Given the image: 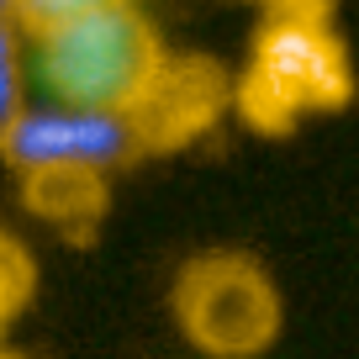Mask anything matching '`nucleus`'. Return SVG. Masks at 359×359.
Returning <instances> with one entry per match:
<instances>
[{
  "label": "nucleus",
  "mask_w": 359,
  "mask_h": 359,
  "mask_svg": "<svg viewBox=\"0 0 359 359\" xmlns=\"http://www.w3.org/2000/svg\"><path fill=\"white\" fill-rule=\"evenodd\" d=\"M37 74L64 106L127 111L164 64V37L137 0H101L32 32Z\"/></svg>",
  "instance_id": "obj_1"
},
{
  "label": "nucleus",
  "mask_w": 359,
  "mask_h": 359,
  "mask_svg": "<svg viewBox=\"0 0 359 359\" xmlns=\"http://www.w3.org/2000/svg\"><path fill=\"white\" fill-rule=\"evenodd\" d=\"M348 53L327 16L312 11H269L254 32L248 64L233 74V111L254 133L280 137L306 116L338 111L348 101Z\"/></svg>",
  "instance_id": "obj_2"
},
{
  "label": "nucleus",
  "mask_w": 359,
  "mask_h": 359,
  "mask_svg": "<svg viewBox=\"0 0 359 359\" xmlns=\"http://www.w3.org/2000/svg\"><path fill=\"white\" fill-rule=\"evenodd\" d=\"M175 323L212 359H254L280 338V291L264 264L233 248L196 254L175 275Z\"/></svg>",
  "instance_id": "obj_3"
},
{
  "label": "nucleus",
  "mask_w": 359,
  "mask_h": 359,
  "mask_svg": "<svg viewBox=\"0 0 359 359\" xmlns=\"http://www.w3.org/2000/svg\"><path fill=\"white\" fill-rule=\"evenodd\" d=\"M0 158L22 169H48V164H79V169H116L137 164L143 148L127 122V111H101V106H22L11 122L0 127Z\"/></svg>",
  "instance_id": "obj_4"
},
{
  "label": "nucleus",
  "mask_w": 359,
  "mask_h": 359,
  "mask_svg": "<svg viewBox=\"0 0 359 359\" xmlns=\"http://www.w3.org/2000/svg\"><path fill=\"white\" fill-rule=\"evenodd\" d=\"M222 111H233V74L206 53H164L148 90L127 106V122L148 158L196 143L222 122Z\"/></svg>",
  "instance_id": "obj_5"
},
{
  "label": "nucleus",
  "mask_w": 359,
  "mask_h": 359,
  "mask_svg": "<svg viewBox=\"0 0 359 359\" xmlns=\"http://www.w3.org/2000/svg\"><path fill=\"white\" fill-rule=\"evenodd\" d=\"M22 201L32 217L90 238V227L106 217V175L101 169H79V164L22 169Z\"/></svg>",
  "instance_id": "obj_6"
},
{
  "label": "nucleus",
  "mask_w": 359,
  "mask_h": 359,
  "mask_svg": "<svg viewBox=\"0 0 359 359\" xmlns=\"http://www.w3.org/2000/svg\"><path fill=\"white\" fill-rule=\"evenodd\" d=\"M32 291H37V259H32V248H27L16 233L0 227V333L27 312Z\"/></svg>",
  "instance_id": "obj_7"
},
{
  "label": "nucleus",
  "mask_w": 359,
  "mask_h": 359,
  "mask_svg": "<svg viewBox=\"0 0 359 359\" xmlns=\"http://www.w3.org/2000/svg\"><path fill=\"white\" fill-rule=\"evenodd\" d=\"M27 106V79H22V27L0 16V127Z\"/></svg>",
  "instance_id": "obj_8"
},
{
  "label": "nucleus",
  "mask_w": 359,
  "mask_h": 359,
  "mask_svg": "<svg viewBox=\"0 0 359 359\" xmlns=\"http://www.w3.org/2000/svg\"><path fill=\"white\" fill-rule=\"evenodd\" d=\"M85 6H101V0H11V22L32 37V32H43V27L64 22V16L85 11Z\"/></svg>",
  "instance_id": "obj_9"
},
{
  "label": "nucleus",
  "mask_w": 359,
  "mask_h": 359,
  "mask_svg": "<svg viewBox=\"0 0 359 359\" xmlns=\"http://www.w3.org/2000/svg\"><path fill=\"white\" fill-rule=\"evenodd\" d=\"M269 11H312V16H327L333 0H264Z\"/></svg>",
  "instance_id": "obj_10"
},
{
  "label": "nucleus",
  "mask_w": 359,
  "mask_h": 359,
  "mask_svg": "<svg viewBox=\"0 0 359 359\" xmlns=\"http://www.w3.org/2000/svg\"><path fill=\"white\" fill-rule=\"evenodd\" d=\"M0 16H11V0H0Z\"/></svg>",
  "instance_id": "obj_11"
},
{
  "label": "nucleus",
  "mask_w": 359,
  "mask_h": 359,
  "mask_svg": "<svg viewBox=\"0 0 359 359\" xmlns=\"http://www.w3.org/2000/svg\"><path fill=\"white\" fill-rule=\"evenodd\" d=\"M0 359H22V354H11V348H0Z\"/></svg>",
  "instance_id": "obj_12"
},
{
  "label": "nucleus",
  "mask_w": 359,
  "mask_h": 359,
  "mask_svg": "<svg viewBox=\"0 0 359 359\" xmlns=\"http://www.w3.org/2000/svg\"><path fill=\"white\" fill-rule=\"evenodd\" d=\"M0 338H6V333H0Z\"/></svg>",
  "instance_id": "obj_13"
}]
</instances>
